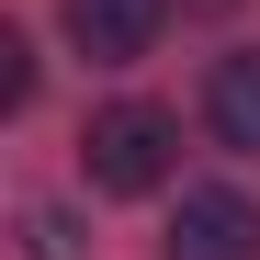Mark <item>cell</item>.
Returning <instances> with one entry per match:
<instances>
[{"label": "cell", "instance_id": "cell-6", "mask_svg": "<svg viewBox=\"0 0 260 260\" xmlns=\"http://www.w3.org/2000/svg\"><path fill=\"white\" fill-rule=\"evenodd\" d=\"M34 260H79L68 249V215H34Z\"/></svg>", "mask_w": 260, "mask_h": 260}, {"label": "cell", "instance_id": "cell-1", "mask_svg": "<svg viewBox=\"0 0 260 260\" xmlns=\"http://www.w3.org/2000/svg\"><path fill=\"white\" fill-rule=\"evenodd\" d=\"M79 170H91V192H158L181 170V124L158 102H102L91 136H79Z\"/></svg>", "mask_w": 260, "mask_h": 260}, {"label": "cell", "instance_id": "cell-2", "mask_svg": "<svg viewBox=\"0 0 260 260\" xmlns=\"http://www.w3.org/2000/svg\"><path fill=\"white\" fill-rule=\"evenodd\" d=\"M170 260H260V204L226 181H192L170 215Z\"/></svg>", "mask_w": 260, "mask_h": 260}, {"label": "cell", "instance_id": "cell-3", "mask_svg": "<svg viewBox=\"0 0 260 260\" xmlns=\"http://www.w3.org/2000/svg\"><path fill=\"white\" fill-rule=\"evenodd\" d=\"M158 23H170V0H68V46L91 57V68L147 57V46H158Z\"/></svg>", "mask_w": 260, "mask_h": 260}, {"label": "cell", "instance_id": "cell-5", "mask_svg": "<svg viewBox=\"0 0 260 260\" xmlns=\"http://www.w3.org/2000/svg\"><path fill=\"white\" fill-rule=\"evenodd\" d=\"M23 102H34V46L0 34V113H23Z\"/></svg>", "mask_w": 260, "mask_h": 260}, {"label": "cell", "instance_id": "cell-4", "mask_svg": "<svg viewBox=\"0 0 260 260\" xmlns=\"http://www.w3.org/2000/svg\"><path fill=\"white\" fill-rule=\"evenodd\" d=\"M204 124H215L238 158H260V46L215 57V79H204Z\"/></svg>", "mask_w": 260, "mask_h": 260}]
</instances>
